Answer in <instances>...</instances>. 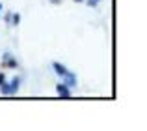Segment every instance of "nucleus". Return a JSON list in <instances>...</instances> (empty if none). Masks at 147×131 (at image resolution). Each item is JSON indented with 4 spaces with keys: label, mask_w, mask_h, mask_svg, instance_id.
Returning a JSON list of instances; mask_svg holds the SVG:
<instances>
[{
    "label": "nucleus",
    "mask_w": 147,
    "mask_h": 131,
    "mask_svg": "<svg viewBox=\"0 0 147 131\" xmlns=\"http://www.w3.org/2000/svg\"><path fill=\"white\" fill-rule=\"evenodd\" d=\"M52 68H54V71H56L58 73V75H61V77H65V75H67V69H65V66L63 64H60V62H54L52 64Z\"/></svg>",
    "instance_id": "2"
},
{
    "label": "nucleus",
    "mask_w": 147,
    "mask_h": 131,
    "mask_svg": "<svg viewBox=\"0 0 147 131\" xmlns=\"http://www.w3.org/2000/svg\"><path fill=\"white\" fill-rule=\"evenodd\" d=\"M19 83H21V81H19V77H15V79L11 81V84H9V88H11V94H15V92H17V88H19Z\"/></svg>",
    "instance_id": "4"
},
{
    "label": "nucleus",
    "mask_w": 147,
    "mask_h": 131,
    "mask_svg": "<svg viewBox=\"0 0 147 131\" xmlns=\"http://www.w3.org/2000/svg\"><path fill=\"white\" fill-rule=\"evenodd\" d=\"M4 81H6V75H4V73H0V84H2Z\"/></svg>",
    "instance_id": "9"
},
{
    "label": "nucleus",
    "mask_w": 147,
    "mask_h": 131,
    "mask_svg": "<svg viewBox=\"0 0 147 131\" xmlns=\"http://www.w3.org/2000/svg\"><path fill=\"white\" fill-rule=\"evenodd\" d=\"M63 79H65V81H63L65 86H75V84H76V77L73 75V73H67V75H65Z\"/></svg>",
    "instance_id": "3"
},
{
    "label": "nucleus",
    "mask_w": 147,
    "mask_h": 131,
    "mask_svg": "<svg viewBox=\"0 0 147 131\" xmlns=\"http://www.w3.org/2000/svg\"><path fill=\"white\" fill-rule=\"evenodd\" d=\"M0 92L2 94H11V88H9V84H6V81L0 84Z\"/></svg>",
    "instance_id": "5"
},
{
    "label": "nucleus",
    "mask_w": 147,
    "mask_h": 131,
    "mask_svg": "<svg viewBox=\"0 0 147 131\" xmlns=\"http://www.w3.org/2000/svg\"><path fill=\"white\" fill-rule=\"evenodd\" d=\"M56 92L61 96V98H65V99L71 98V94H69V86H65V84H56Z\"/></svg>",
    "instance_id": "1"
},
{
    "label": "nucleus",
    "mask_w": 147,
    "mask_h": 131,
    "mask_svg": "<svg viewBox=\"0 0 147 131\" xmlns=\"http://www.w3.org/2000/svg\"><path fill=\"white\" fill-rule=\"evenodd\" d=\"M11 21H13V25H19V23H21V15L13 13V15H11Z\"/></svg>",
    "instance_id": "6"
},
{
    "label": "nucleus",
    "mask_w": 147,
    "mask_h": 131,
    "mask_svg": "<svg viewBox=\"0 0 147 131\" xmlns=\"http://www.w3.org/2000/svg\"><path fill=\"white\" fill-rule=\"evenodd\" d=\"M75 2H82V0H75Z\"/></svg>",
    "instance_id": "11"
},
{
    "label": "nucleus",
    "mask_w": 147,
    "mask_h": 131,
    "mask_svg": "<svg viewBox=\"0 0 147 131\" xmlns=\"http://www.w3.org/2000/svg\"><path fill=\"white\" fill-rule=\"evenodd\" d=\"M4 62H6L7 66H9V68H17V62H15V60H11V58H7V60H4Z\"/></svg>",
    "instance_id": "7"
},
{
    "label": "nucleus",
    "mask_w": 147,
    "mask_h": 131,
    "mask_svg": "<svg viewBox=\"0 0 147 131\" xmlns=\"http://www.w3.org/2000/svg\"><path fill=\"white\" fill-rule=\"evenodd\" d=\"M88 4H90V6H93V8H95V6H97V0H88Z\"/></svg>",
    "instance_id": "8"
},
{
    "label": "nucleus",
    "mask_w": 147,
    "mask_h": 131,
    "mask_svg": "<svg viewBox=\"0 0 147 131\" xmlns=\"http://www.w3.org/2000/svg\"><path fill=\"white\" fill-rule=\"evenodd\" d=\"M0 11H2V4H0Z\"/></svg>",
    "instance_id": "10"
}]
</instances>
